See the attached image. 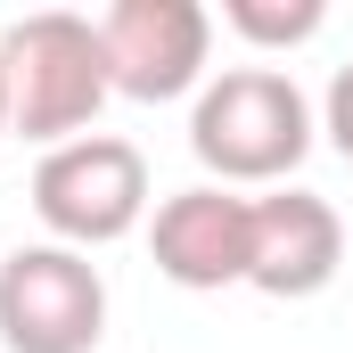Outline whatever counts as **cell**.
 <instances>
[{
	"label": "cell",
	"instance_id": "1",
	"mask_svg": "<svg viewBox=\"0 0 353 353\" xmlns=\"http://www.w3.org/2000/svg\"><path fill=\"white\" fill-rule=\"evenodd\" d=\"M189 157L214 189H288L312 157V99L279 66H222L189 107Z\"/></svg>",
	"mask_w": 353,
	"mask_h": 353
},
{
	"label": "cell",
	"instance_id": "2",
	"mask_svg": "<svg viewBox=\"0 0 353 353\" xmlns=\"http://www.w3.org/2000/svg\"><path fill=\"white\" fill-rule=\"evenodd\" d=\"M0 74H8V132L33 140L41 157L83 140L99 123L107 90V58H99V25L74 8H33L0 33Z\"/></svg>",
	"mask_w": 353,
	"mask_h": 353
},
{
	"label": "cell",
	"instance_id": "3",
	"mask_svg": "<svg viewBox=\"0 0 353 353\" xmlns=\"http://www.w3.org/2000/svg\"><path fill=\"white\" fill-rule=\"evenodd\" d=\"M33 214L58 247H115L148 222V157L115 132H83L33 165Z\"/></svg>",
	"mask_w": 353,
	"mask_h": 353
},
{
	"label": "cell",
	"instance_id": "4",
	"mask_svg": "<svg viewBox=\"0 0 353 353\" xmlns=\"http://www.w3.org/2000/svg\"><path fill=\"white\" fill-rule=\"evenodd\" d=\"M107 337V279L90 255L33 239L0 255V345L8 353H99Z\"/></svg>",
	"mask_w": 353,
	"mask_h": 353
},
{
	"label": "cell",
	"instance_id": "5",
	"mask_svg": "<svg viewBox=\"0 0 353 353\" xmlns=\"http://www.w3.org/2000/svg\"><path fill=\"white\" fill-rule=\"evenodd\" d=\"M99 25V58H107V90L165 107L205 90V50H214V17L197 0H115L90 17Z\"/></svg>",
	"mask_w": 353,
	"mask_h": 353
},
{
	"label": "cell",
	"instance_id": "6",
	"mask_svg": "<svg viewBox=\"0 0 353 353\" xmlns=\"http://www.w3.org/2000/svg\"><path fill=\"white\" fill-rule=\"evenodd\" d=\"M148 255L157 271L189 288V296H214V288H247V263H255V197L239 189H173L148 222Z\"/></svg>",
	"mask_w": 353,
	"mask_h": 353
},
{
	"label": "cell",
	"instance_id": "7",
	"mask_svg": "<svg viewBox=\"0 0 353 353\" xmlns=\"http://www.w3.org/2000/svg\"><path fill=\"white\" fill-rule=\"evenodd\" d=\"M337 271H345V222H337V205L312 197V189H296V181L263 189L255 197V263H247V288L279 296V304H304Z\"/></svg>",
	"mask_w": 353,
	"mask_h": 353
},
{
	"label": "cell",
	"instance_id": "8",
	"mask_svg": "<svg viewBox=\"0 0 353 353\" xmlns=\"http://www.w3.org/2000/svg\"><path fill=\"white\" fill-rule=\"evenodd\" d=\"M222 25L247 41V50H296L329 25L321 0H222Z\"/></svg>",
	"mask_w": 353,
	"mask_h": 353
},
{
	"label": "cell",
	"instance_id": "9",
	"mask_svg": "<svg viewBox=\"0 0 353 353\" xmlns=\"http://www.w3.org/2000/svg\"><path fill=\"white\" fill-rule=\"evenodd\" d=\"M321 132H329V148L353 165V66H337V83L321 99Z\"/></svg>",
	"mask_w": 353,
	"mask_h": 353
},
{
	"label": "cell",
	"instance_id": "10",
	"mask_svg": "<svg viewBox=\"0 0 353 353\" xmlns=\"http://www.w3.org/2000/svg\"><path fill=\"white\" fill-rule=\"evenodd\" d=\"M0 140H8V74H0Z\"/></svg>",
	"mask_w": 353,
	"mask_h": 353
}]
</instances>
